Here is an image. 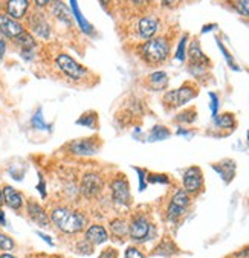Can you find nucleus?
Returning a JSON list of instances; mask_svg holds the SVG:
<instances>
[{
  "label": "nucleus",
  "mask_w": 249,
  "mask_h": 258,
  "mask_svg": "<svg viewBox=\"0 0 249 258\" xmlns=\"http://www.w3.org/2000/svg\"><path fill=\"white\" fill-rule=\"evenodd\" d=\"M49 220L52 222V225L63 234L66 235H74L81 232L86 225H87V219L84 214L66 208V206H57L49 214Z\"/></svg>",
  "instance_id": "nucleus-1"
},
{
  "label": "nucleus",
  "mask_w": 249,
  "mask_h": 258,
  "mask_svg": "<svg viewBox=\"0 0 249 258\" xmlns=\"http://www.w3.org/2000/svg\"><path fill=\"white\" fill-rule=\"evenodd\" d=\"M139 52L142 60L148 64H161L170 54V44L164 37H155L141 44Z\"/></svg>",
  "instance_id": "nucleus-2"
},
{
  "label": "nucleus",
  "mask_w": 249,
  "mask_h": 258,
  "mask_svg": "<svg viewBox=\"0 0 249 258\" xmlns=\"http://www.w3.org/2000/svg\"><path fill=\"white\" fill-rule=\"evenodd\" d=\"M55 64L58 66V69L71 80H81L86 77L87 71L86 68H83L80 63H77L71 55L68 54H58L55 58Z\"/></svg>",
  "instance_id": "nucleus-3"
},
{
  "label": "nucleus",
  "mask_w": 249,
  "mask_h": 258,
  "mask_svg": "<svg viewBox=\"0 0 249 258\" xmlns=\"http://www.w3.org/2000/svg\"><path fill=\"white\" fill-rule=\"evenodd\" d=\"M197 95V90L191 86H182L176 90H171L168 92L165 96H164V102L167 106H170L171 109H177V107H182L185 106L188 101H191L193 98H196Z\"/></svg>",
  "instance_id": "nucleus-4"
},
{
  "label": "nucleus",
  "mask_w": 249,
  "mask_h": 258,
  "mask_svg": "<svg viewBox=\"0 0 249 258\" xmlns=\"http://www.w3.org/2000/svg\"><path fill=\"white\" fill-rule=\"evenodd\" d=\"M190 206V196L185 189H179L174 192V196L171 197V202L168 205L167 210V217L170 222H176L179 220V217L188 210Z\"/></svg>",
  "instance_id": "nucleus-5"
},
{
  "label": "nucleus",
  "mask_w": 249,
  "mask_h": 258,
  "mask_svg": "<svg viewBox=\"0 0 249 258\" xmlns=\"http://www.w3.org/2000/svg\"><path fill=\"white\" fill-rule=\"evenodd\" d=\"M110 191H112V200L115 205L119 206H129L132 202L130 196V185L124 176L115 177L110 183Z\"/></svg>",
  "instance_id": "nucleus-6"
},
{
  "label": "nucleus",
  "mask_w": 249,
  "mask_h": 258,
  "mask_svg": "<svg viewBox=\"0 0 249 258\" xmlns=\"http://www.w3.org/2000/svg\"><path fill=\"white\" fill-rule=\"evenodd\" d=\"M103 177L98 173H86L81 179V185H80V191L81 196L86 199H93L96 197L103 189Z\"/></svg>",
  "instance_id": "nucleus-7"
},
{
  "label": "nucleus",
  "mask_w": 249,
  "mask_h": 258,
  "mask_svg": "<svg viewBox=\"0 0 249 258\" xmlns=\"http://www.w3.org/2000/svg\"><path fill=\"white\" fill-rule=\"evenodd\" d=\"M25 31H26V28L19 20H14L5 11L0 13V34H2L7 40L14 41Z\"/></svg>",
  "instance_id": "nucleus-8"
},
{
  "label": "nucleus",
  "mask_w": 249,
  "mask_h": 258,
  "mask_svg": "<svg viewBox=\"0 0 249 258\" xmlns=\"http://www.w3.org/2000/svg\"><path fill=\"white\" fill-rule=\"evenodd\" d=\"M28 26H29V34L38 38H49L51 37V26H49L47 20L40 11H35L28 17Z\"/></svg>",
  "instance_id": "nucleus-9"
},
{
  "label": "nucleus",
  "mask_w": 249,
  "mask_h": 258,
  "mask_svg": "<svg viewBox=\"0 0 249 258\" xmlns=\"http://www.w3.org/2000/svg\"><path fill=\"white\" fill-rule=\"evenodd\" d=\"M152 232H153V226L148 223V220L142 216L135 217L129 226V235L133 240H139V241L148 240L152 237Z\"/></svg>",
  "instance_id": "nucleus-10"
},
{
  "label": "nucleus",
  "mask_w": 249,
  "mask_h": 258,
  "mask_svg": "<svg viewBox=\"0 0 249 258\" xmlns=\"http://www.w3.org/2000/svg\"><path fill=\"white\" fill-rule=\"evenodd\" d=\"M99 150V144L93 138L77 139L69 144V151L75 156H93Z\"/></svg>",
  "instance_id": "nucleus-11"
},
{
  "label": "nucleus",
  "mask_w": 249,
  "mask_h": 258,
  "mask_svg": "<svg viewBox=\"0 0 249 258\" xmlns=\"http://www.w3.org/2000/svg\"><path fill=\"white\" fill-rule=\"evenodd\" d=\"M202 185H204V174L199 167H190L183 173V188L186 192L201 191Z\"/></svg>",
  "instance_id": "nucleus-12"
},
{
  "label": "nucleus",
  "mask_w": 249,
  "mask_h": 258,
  "mask_svg": "<svg viewBox=\"0 0 249 258\" xmlns=\"http://www.w3.org/2000/svg\"><path fill=\"white\" fill-rule=\"evenodd\" d=\"M25 208H26V214H28V217L35 223V225H38V226H41V228H44V226H47L49 225V216L46 214V211H44V208L40 205V203H37L35 200H28L26 203H25Z\"/></svg>",
  "instance_id": "nucleus-13"
},
{
  "label": "nucleus",
  "mask_w": 249,
  "mask_h": 258,
  "mask_svg": "<svg viewBox=\"0 0 249 258\" xmlns=\"http://www.w3.org/2000/svg\"><path fill=\"white\" fill-rule=\"evenodd\" d=\"M2 194H4V203L8 206V208L14 210V211H20L25 206V200L20 191H17L14 186L11 185H5L2 188Z\"/></svg>",
  "instance_id": "nucleus-14"
},
{
  "label": "nucleus",
  "mask_w": 249,
  "mask_h": 258,
  "mask_svg": "<svg viewBox=\"0 0 249 258\" xmlns=\"http://www.w3.org/2000/svg\"><path fill=\"white\" fill-rule=\"evenodd\" d=\"M158 26H159V22L156 17H153V16L142 17L138 23V34L145 41L152 40V38H155V34L158 32Z\"/></svg>",
  "instance_id": "nucleus-15"
},
{
  "label": "nucleus",
  "mask_w": 249,
  "mask_h": 258,
  "mask_svg": "<svg viewBox=\"0 0 249 258\" xmlns=\"http://www.w3.org/2000/svg\"><path fill=\"white\" fill-rule=\"evenodd\" d=\"M29 7H31V2H28V0H11V2L5 4V13L14 20H20L26 16V13L29 11Z\"/></svg>",
  "instance_id": "nucleus-16"
},
{
  "label": "nucleus",
  "mask_w": 249,
  "mask_h": 258,
  "mask_svg": "<svg viewBox=\"0 0 249 258\" xmlns=\"http://www.w3.org/2000/svg\"><path fill=\"white\" fill-rule=\"evenodd\" d=\"M107 238H109V234H107L106 228L101 225H92L86 229V240L93 246L106 243Z\"/></svg>",
  "instance_id": "nucleus-17"
},
{
  "label": "nucleus",
  "mask_w": 249,
  "mask_h": 258,
  "mask_svg": "<svg viewBox=\"0 0 249 258\" xmlns=\"http://www.w3.org/2000/svg\"><path fill=\"white\" fill-rule=\"evenodd\" d=\"M188 52H190V64H193V66H204V68H207L210 64L208 57L202 52V49H201V46H199L197 41L191 43Z\"/></svg>",
  "instance_id": "nucleus-18"
},
{
  "label": "nucleus",
  "mask_w": 249,
  "mask_h": 258,
  "mask_svg": "<svg viewBox=\"0 0 249 258\" xmlns=\"http://www.w3.org/2000/svg\"><path fill=\"white\" fill-rule=\"evenodd\" d=\"M147 83H148V86H150L153 90H162V89H165L167 84H168V75H167L164 71L153 72V74L148 75Z\"/></svg>",
  "instance_id": "nucleus-19"
},
{
  "label": "nucleus",
  "mask_w": 249,
  "mask_h": 258,
  "mask_svg": "<svg viewBox=\"0 0 249 258\" xmlns=\"http://www.w3.org/2000/svg\"><path fill=\"white\" fill-rule=\"evenodd\" d=\"M16 46L20 47V50H35L37 47V41L34 38L32 34H29V31H25L22 35H19L14 41H13Z\"/></svg>",
  "instance_id": "nucleus-20"
},
{
  "label": "nucleus",
  "mask_w": 249,
  "mask_h": 258,
  "mask_svg": "<svg viewBox=\"0 0 249 258\" xmlns=\"http://www.w3.org/2000/svg\"><path fill=\"white\" fill-rule=\"evenodd\" d=\"M214 170L220 173V176L225 179V182H231V179L234 177L235 173V164L229 159L222 161L219 165H214Z\"/></svg>",
  "instance_id": "nucleus-21"
},
{
  "label": "nucleus",
  "mask_w": 249,
  "mask_h": 258,
  "mask_svg": "<svg viewBox=\"0 0 249 258\" xmlns=\"http://www.w3.org/2000/svg\"><path fill=\"white\" fill-rule=\"evenodd\" d=\"M69 5H71V8H72V13H74V16H75V19H77V22H78V25H80L81 31H83L84 34L90 35V34L93 32V28H92V25H90V23H87V22H86V19H84V17H83V14L80 13V10H78V4H77V2H71Z\"/></svg>",
  "instance_id": "nucleus-22"
},
{
  "label": "nucleus",
  "mask_w": 249,
  "mask_h": 258,
  "mask_svg": "<svg viewBox=\"0 0 249 258\" xmlns=\"http://www.w3.org/2000/svg\"><path fill=\"white\" fill-rule=\"evenodd\" d=\"M52 7H54V10H52V13H54V16L60 20V22H63V23H66V25H71V13H69V10H68V7L63 4V2H55V4H52Z\"/></svg>",
  "instance_id": "nucleus-23"
},
{
  "label": "nucleus",
  "mask_w": 249,
  "mask_h": 258,
  "mask_svg": "<svg viewBox=\"0 0 249 258\" xmlns=\"http://www.w3.org/2000/svg\"><path fill=\"white\" fill-rule=\"evenodd\" d=\"M110 231H112V234H113L115 237L122 238V237H126V235L129 234V226L126 225L124 220L115 219V220L110 222Z\"/></svg>",
  "instance_id": "nucleus-24"
},
{
  "label": "nucleus",
  "mask_w": 249,
  "mask_h": 258,
  "mask_svg": "<svg viewBox=\"0 0 249 258\" xmlns=\"http://www.w3.org/2000/svg\"><path fill=\"white\" fill-rule=\"evenodd\" d=\"M234 122H235L234 121V115H231V113H223V115L214 118V124L217 127H222V128H232Z\"/></svg>",
  "instance_id": "nucleus-25"
},
{
  "label": "nucleus",
  "mask_w": 249,
  "mask_h": 258,
  "mask_svg": "<svg viewBox=\"0 0 249 258\" xmlns=\"http://www.w3.org/2000/svg\"><path fill=\"white\" fill-rule=\"evenodd\" d=\"M176 246L173 244L171 240H164L158 247H156V255H174L176 253Z\"/></svg>",
  "instance_id": "nucleus-26"
},
{
  "label": "nucleus",
  "mask_w": 249,
  "mask_h": 258,
  "mask_svg": "<svg viewBox=\"0 0 249 258\" xmlns=\"http://www.w3.org/2000/svg\"><path fill=\"white\" fill-rule=\"evenodd\" d=\"M168 136H170V132H168L165 127L156 125V127L152 130L150 136H148V141H150V142H153V141H162V139H165V138H168Z\"/></svg>",
  "instance_id": "nucleus-27"
},
{
  "label": "nucleus",
  "mask_w": 249,
  "mask_h": 258,
  "mask_svg": "<svg viewBox=\"0 0 249 258\" xmlns=\"http://www.w3.org/2000/svg\"><path fill=\"white\" fill-rule=\"evenodd\" d=\"M77 124L78 125L89 127V128H95L96 127V113H93V112L84 113L83 116H80V119L77 121Z\"/></svg>",
  "instance_id": "nucleus-28"
},
{
  "label": "nucleus",
  "mask_w": 249,
  "mask_h": 258,
  "mask_svg": "<svg viewBox=\"0 0 249 258\" xmlns=\"http://www.w3.org/2000/svg\"><path fill=\"white\" fill-rule=\"evenodd\" d=\"M31 124H32V127L37 128V130H49V125H47V124L44 122V119H43L41 110H37V112H35V115H34L32 119H31Z\"/></svg>",
  "instance_id": "nucleus-29"
},
{
  "label": "nucleus",
  "mask_w": 249,
  "mask_h": 258,
  "mask_svg": "<svg viewBox=\"0 0 249 258\" xmlns=\"http://www.w3.org/2000/svg\"><path fill=\"white\" fill-rule=\"evenodd\" d=\"M14 247H16L14 240H13L10 235H7V234H4V232H0V249L5 250V252H10V250H13Z\"/></svg>",
  "instance_id": "nucleus-30"
},
{
  "label": "nucleus",
  "mask_w": 249,
  "mask_h": 258,
  "mask_svg": "<svg viewBox=\"0 0 249 258\" xmlns=\"http://www.w3.org/2000/svg\"><path fill=\"white\" fill-rule=\"evenodd\" d=\"M196 118H197V113L194 110H183L182 113H179L176 116V121L183 122V124H191V122H194Z\"/></svg>",
  "instance_id": "nucleus-31"
},
{
  "label": "nucleus",
  "mask_w": 249,
  "mask_h": 258,
  "mask_svg": "<svg viewBox=\"0 0 249 258\" xmlns=\"http://www.w3.org/2000/svg\"><path fill=\"white\" fill-rule=\"evenodd\" d=\"M77 252L81 253V255H90L93 252V244H90L87 240L78 241L77 243Z\"/></svg>",
  "instance_id": "nucleus-32"
},
{
  "label": "nucleus",
  "mask_w": 249,
  "mask_h": 258,
  "mask_svg": "<svg viewBox=\"0 0 249 258\" xmlns=\"http://www.w3.org/2000/svg\"><path fill=\"white\" fill-rule=\"evenodd\" d=\"M185 46H186V37H182L179 41L177 50H176V60H179V61L185 60Z\"/></svg>",
  "instance_id": "nucleus-33"
},
{
  "label": "nucleus",
  "mask_w": 249,
  "mask_h": 258,
  "mask_svg": "<svg viewBox=\"0 0 249 258\" xmlns=\"http://www.w3.org/2000/svg\"><path fill=\"white\" fill-rule=\"evenodd\" d=\"M234 5L240 14L249 17V0H240V2H234Z\"/></svg>",
  "instance_id": "nucleus-34"
},
{
  "label": "nucleus",
  "mask_w": 249,
  "mask_h": 258,
  "mask_svg": "<svg viewBox=\"0 0 249 258\" xmlns=\"http://www.w3.org/2000/svg\"><path fill=\"white\" fill-rule=\"evenodd\" d=\"M126 258H144V255L141 253V250L135 246H130L127 247L126 250Z\"/></svg>",
  "instance_id": "nucleus-35"
},
{
  "label": "nucleus",
  "mask_w": 249,
  "mask_h": 258,
  "mask_svg": "<svg viewBox=\"0 0 249 258\" xmlns=\"http://www.w3.org/2000/svg\"><path fill=\"white\" fill-rule=\"evenodd\" d=\"M7 38L0 34V61L4 60V57H5V54H7Z\"/></svg>",
  "instance_id": "nucleus-36"
},
{
  "label": "nucleus",
  "mask_w": 249,
  "mask_h": 258,
  "mask_svg": "<svg viewBox=\"0 0 249 258\" xmlns=\"http://www.w3.org/2000/svg\"><path fill=\"white\" fill-rule=\"evenodd\" d=\"M210 98H211V112L216 118V113H217V109H219V99L216 96V93H210Z\"/></svg>",
  "instance_id": "nucleus-37"
},
{
  "label": "nucleus",
  "mask_w": 249,
  "mask_h": 258,
  "mask_svg": "<svg viewBox=\"0 0 249 258\" xmlns=\"http://www.w3.org/2000/svg\"><path fill=\"white\" fill-rule=\"evenodd\" d=\"M116 256H118V252L115 249H112V247L103 250L101 255H99V258H116Z\"/></svg>",
  "instance_id": "nucleus-38"
},
{
  "label": "nucleus",
  "mask_w": 249,
  "mask_h": 258,
  "mask_svg": "<svg viewBox=\"0 0 249 258\" xmlns=\"http://www.w3.org/2000/svg\"><path fill=\"white\" fill-rule=\"evenodd\" d=\"M148 180H150L152 183H158V182H161V183H168V179H167L165 176H158V174L150 176V177H148Z\"/></svg>",
  "instance_id": "nucleus-39"
},
{
  "label": "nucleus",
  "mask_w": 249,
  "mask_h": 258,
  "mask_svg": "<svg viewBox=\"0 0 249 258\" xmlns=\"http://www.w3.org/2000/svg\"><path fill=\"white\" fill-rule=\"evenodd\" d=\"M37 235H38V237H41V238H43L49 246H54V241H52V238L49 237V235H46V234H43V232H37Z\"/></svg>",
  "instance_id": "nucleus-40"
},
{
  "label": "nucleus",
  "mask_w": 249,
  "mask_h": 258,
  "mask_svg": "<svg viewBox=\"0 0 249 258\" xmlns=\"http://www.w3.org/2000/svg\"><path fill=\"white\" fill-rule=\"evenodd\" d=\"M38 191L41 192V197H46V188H44V180L43 179H40V183H38Z\"/></svg>",
  "instance_id": "nucleus-41"
},
{
  "label": "nucleus",
  "mask_w": 249,
  "mask_h": 258,
  "mask_svg": "<svg viewBox=\"0 0 249 258\" xmlns=\"http://www.w3.org/2000/svg\"><path fill=\"white\" fill-rule=\"evenodd\" d=\"M0 225L2 226H5L7 225V220H5V213H4V210L0 208Z\"/></svg>",
  "instance_id": "nucleus-42"
},
{
  "label": "nucleus",
  "mask_w": 249,
  "mask_h": 258,
  "mask_svg": "<svg viewBox=\"0 0 249 258\" xmlns=\"http://www.w3.org/2000/svg\"><path fill=\"white\" fill-rule=\"evenodd\" d=\"M34 5H35L37 8H44L46 5H49V2H34Z\"/></svg>",
  "instance_id": "nucleus-43"
},
{
  "label": "nucleus",
  "mask_w": 249,
  "mask_h": 258,
  "mask_svg": "<svg viewBox=\"0 0 249 258\" xmlns=\"http://www.w3.org/2000/svg\"><path fill=\"white\" fill-rule=\"evenodd\" d=\"M0 258H16V256H14L13 253H8V252H7V253H2V255H0Z\"/></svg>",
  "instance_id": "nucleus-44"
},
{
  "label": "nucleus",
  "mask_w": 249,
  "mask_h": 258,
  "mask_svg": "<svg viewBox=\"0 0 249 258\" xmlns=\"http://www.w3.org/2000/svg\"><path fill=\"white\" fill-rule=\"evenodd\" d=\"M213 28H216V26H214V25H211V26H205V28L202 29V32H207V31H211Z\"/></svg>",
  "instance_id": "nucleus-45"
},
{
  "label": "nucleus",
  "mask_w": 249,
  "mask_h": 258,
  "mask_svg": "<svg viewBox=\"0 0 249 258\" xmlns=\"http://www.w3.org/2000/svg\"><path fill=\"white\" fill-rule=\"evenodd\" d=\"M4 205V194H2V188H0V206Z\"/></svg>",
  "instance_id": "nucleus-46"
}]
</instances>
